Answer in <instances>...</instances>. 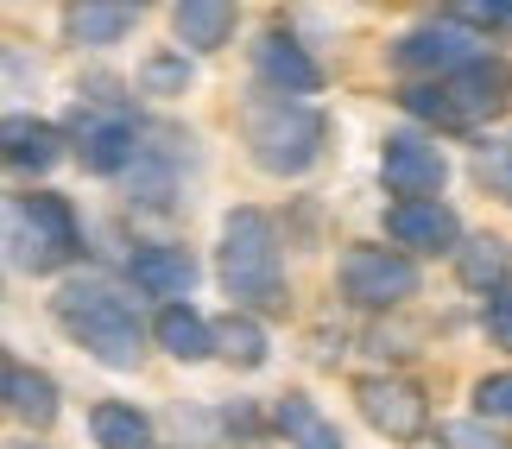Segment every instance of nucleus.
<instances>
[{
	"label": "nucleus",
	"mask_w": 512,
	"mask_h": 449,
	"mask_svg": "<svg viewBox=\"0 0 512 449\" xmlns=\"http://www.w3.org/2000/svg\"><path fill=\"white\" fill-rule=\"evenodd\" d=\"M456 279H462L468 291H487V298H494L500 285H512V247L500 241V234H475V241H462Z\"/></svg>",
	"instance_id": "nucleus-19"
},
{
	"label": "nucleus",
	"mask_w": 512,
	"mask_h": 449,
	"mask_svg": "<svg viewBox=\"0 0 512 449\" xmlns=\"http://www.w3.org/2000/svg\"><path fill=\"white\" fill-rule=\"evenodd\" d=\"M380 178L399 203H437L443 184H449V159L437 140H424V133H386L380 146Z\"/></svg>",
	"instance_id": "nucleus-8"
},
{
	"label": "nucleus",
	"mask_w": 512,
	"mask_h": 449,
	"mask_svg": "<svg viewBox=\"0 0 512 449\" xmlns=\"http://www.w3.org/2000/svg\"><path fill=\"white\" fill-rule=\"evenodd\" d=\"M89 437L95 449H159V431L140 405H121V399H102L89 412Z\"/></svg>",
	"instance_id": "nucleus-18"
},
{
	"label": "nucleus",
	"mask_w": 512,
	"mask_h": 449,
	"mask_svg": "<svg viewBox=\"0 0 512 449\" xmlns=\"http://www.w3.org/2000/svg\"><path fill=\"white\" fill-rule=\"evenodd\" d=\"M7 247L13 266L32 272V279H51L64 272L76 253H83V228H76V209L51 190H26V197L7 203Z\"/></svg>",
	"instance_id": "nucleus-4"
},
{
	"label": "nucleus",
	"mask_w": 512,
	"mask_h": 449,
	"mask_svg": "<svg viewBox=\"0 0 512 449\" xmlns=\"http://www.w3.org/2000/svg\"><path fill=\"white\" fill-rule=\"evenodd\" d=\"M475 418L481 424H512V367L475 380Z\"/></svg>",
	"instance_id": "nucleus-27"
},
{
	"label": "nucleus",
	"mask_w": 512,
	"mask_h": 449,
	"mask_svg": "<svg viewBox=\"0 0 512 449\" xmlns=\"http://www.w3.org/2000/svg\"><path fill=\"white\" fill-rule=\"evenodd\" d=\"M241 140H247V159L260 165L266 178H304V171L323 159L329 121L310 102H298V95L260 89V95H247V108H241Z\"/></svg>",
	"instance_id": "nucleus-2"
},
{
	"label": "nucleus",
	"mask_w": 512,
	"mask_h": 449,
	"mask_svg": "<svg viewBox=\"0 0 512 449\" xmlns=\"http://www.w3.org/2000/svg\"><path fill=\"white\" fill-rule=\"evenodd\" d=\"M506 83H512V76H506L500 57H481V64H468L462 76H449V95L462 102L468 121H481V114H494L506 102Z\"/></svg>",
	"instance_id": "nucleus-21"
},
{
	"label": "nucleus",
	"mask_w": 512,
	"mask_h": 449,
	"mask_svg": "<svg viewBox=\"0 0 512 449\" xmlns=\"http://www.w3.org/2000/svg\"><path fill=\"white\" fill-rule=\"evenodd\" d=\"M475 184L494 203H512V133H487L475 146Z\"/></svg>",
	"instance_id": "nucleus-24"
},
{
	"label": "nucleus",
	"mask_w": 512,
	"mask_h": 449,
	"mask_svg": "<svg viewBox=\"0 0 512 449\" xmlns=\"http://www.w3.org/2000/svg\"><path fill=\"white\" fill-rule=\"evenodd\" d=\"M127 279L146 291V298H165V304H190L196 291V260L184 247H165V241H140L127 253Z\"/></svg>",
	"instance_id": "nucleus-11"
},
{
	"label": "nucleus",
	"mask_w": 512,
	"mask_h": 449,
	"mask_svg": "<svg viewBox=\"0 0 512 449\" xmlns=\"http://www.w3.org/2000/svg\"><path fill=\"white\" fill-rule=\"evenodd\" d=\"M190 89V57L184 51H159L140 64V95H159V102H171V95Z\"/></svg>",
	"instance_id": "nucleus-26"
},
{
	"label": "nucleus",
	"mask_w": 512,
	"mask_h": 449,
	"mask_svg": "<svg viewBox=\"0 0 512 449\" xmlns=\"http://www.w3.org/2000/svg\"><path fill=\"white\" fill-rule=\"evenodd\" d=\"M443 443L449 449H506L494 431H481V424H443Z\"/></svg>",
	"instance_id": "nucleus-30"
},
{
	"label": "nucleus",
	"mask_w": 512,
	"mask_h": 449,
	"mask_svg": "<svg viewBox=\"0 0 512 449\" xmlns=\"http://www.w3.org/2000/svg\"><path fill=\"white\" fill-rule=\"evenodd\" d=\"M481 57H487V38L468 32V26H456L449 13L411 26L399 45H392V64H399V70H424L430 83H449V76H462L468 64H481Z\"/></svg>",
	"instance_id": "nucleus-6"
},
{
	"label": "nucleus",
	"mask_w": 512,
	"mask_h": 449,
	"mask_svg": "<svg viewBox=\"0 0 512 449\" xmlns=\"http://www.w3.org/2000/svg\"><path fill=\"white\" fill-rule=\"evenodd\" d=\"M140 26V7H121V0H70L64 7V32L70 45H89V51H108Z\"/></svg>",
	"instance_id": "nucleus-15"
},
{
	"label": "nucleus",
	"mask_w": 512,
	"mask_h": 449,
	"mask_svg": "<svg viewBox=\"0 0 512 449\" xmlns=\"http://www.w3.org/2000/svg\"><path fill=\"white\" fill-rule=\"evenodd\" d=\"M0 399H7V412L26 424V431H51L57 412H64L57 380L45 374V367H26V361H7V374H0Z\"/></svg>",
	"instance_id": "nucleus-13"
},
{
	"label": "nucleus",
	"mask_w": 512,
	"mask_h": 449,
	"mask_svg": "<svg viewBox=\"0 0 512 449\" xmlns=\"http://www.w3.org/2000/svg\"><path fill=\"white\" fill-rule=\"evenodd\" d=\"M76 165L89 171V178H127V165L140 159V140H133V127L121 114H89L76 108Z\"/></svg>",
	"instance_id": "nucleus-9"
},
{
	"label": "nucleus",
	"mask_w": 512,
	"mask_h": 449,
	"mask_svg": "<svg viewBox=\"0 0 512 449\" xmlns=\"http://www.w3.org/2000/svg\"><path fill=\"white\" fill-rule=\"evenodd\" d=\"M234 26H241V13H234L228 0H184V7H171V38L196 57L222 51L234 38Z\"/></svg>",
	"instance_id": "nucleus-16"
},
{
	"label": "nucleus",
	"mask_w": 512,
	"mask_h": 449,
	"mask_svg": "<svg viewBox=\"0 0 512 449\" xmlns=\"http://www.w3.org/2000/svg\"><path fill=\"white\" fill-rule=\"evenodd\" d=\"M272 424L291 437V449H342V431H336V424H329L304 393H285L279 412H272Z\"/></svg>",
	"instance_id": "nucleus-22"
},
{
	"label": "nucleus",
	"mask_w": 512,
	"mask_h": 449,
	"mask_svg": "<svg viewBox=\"0 0 512 449\" xmlns=\"http://www.w3.org/2000/svg\"><path fill=\"white\" fill-rule=\"evenodd\" d=\"M386 234L399 253H462V222L449 203H392L386 209Z\"/></svg>",
	"instance_id": "nucleus-10"
},
{
	"label": "nucleus",
	"mask_w": 512,
	"mask_h": 449,
	"mask_svg": "<svg viewBox=\"0 0 512 449\" xmlns=\"http://www.w3.org/2000/svg\"><path fill=\"white\" fill-rule=\"evenodd\" d=\"M215 355H222L228 367H241V374H253V367H266L272 342L260 317H247V310H228V317H215Z\"/></svg>",
	"instance_id": "nucleus-20"
},
{
	"label": "nucleus",
	"mask_w": 512,
	"mask_h": 449,
	"mask_svg": "<svg viewBox=\"0 0 512 449\" xmlns=\"http://www.w3.org/2000/svg\"><path fill=\"white\" fill-rule=\"evenodd\" d=\"M253 70H260V83L266 89H279V95H317L323 89V64L310 57L291 32H266L260 45H253Z\"/></svg>",
	"instance_id": "nucleus-12"
},
{
	"label": "nucleus",
	"mask_w": 512,
	"mask_h": 449,
	"mask_svg": "<svg viewBox=\"0 0 512 449\" xmlns=\"http://www.w3.org/2000/svg\"><path fill=\"white\" fill-rule=\"evenodd\" d=\"M487 336H494V348L512 355V285H500L494 298H487Z\"/></svg>",
	"instance_id": "nucleus-29"
},
{
	"label": "nucleus",
	"mask_w": 512,
	"mask_h": 449,
	"mask_svg": "<svg viewBox=\"0 0 512 449\" xmlns=\"http://www.w3.org/2000/svg\"><path fill=\"white\" fill-rule=\"evenodd\" d=\"M7 449H38V443H7Z\"/></svg>",
	"instance_id": "nucleus-31"
},
{
	"label": "nucleus",
	"mask_w": 512,
	"mask_h": 449,
	"mask_svg": "<svg viewBox=\"0 0 512 449\" xmlns=\"http://www.w3.org/2000/svg\"><path fill=\"white\" fill-rule=\"evenodd\" d=\"M399 108L411 114V121H430L443 133H468V127H475L462 114V102L449 95V83H411V89H399Z\"/></svg>",
	"instance_id": "nucleus-23"
},
{
	"label": "nucleus",
	"mask_w": 512,
	"mask_h": 449,
	"mask_svg": "<svg viewBox=\"0 0 512 449\" xmlns=\"http://www.w3.org/2000/svg\"><path fill=\"white\" fill-rule=\"evenodd\" d=\"M468 32H512V0H481V7H443Z\"/></svg>",
	"instance_id": "nucleus-28"
},
{
	"label": "nucleus",
	"mask_w": 512,
	"mask_h": 449,
	"mask_svg": "<svg viewBox=\"0 0 512 449\" xmlns=\"http://www.w3.org/2000/svg\"><path fill=\"white\" fill-rule=\"evenodd\" d=\"M51 323L64 329V336L83 348L89 361L114 367V374H133V367H140V355H146V329H140V317H133V304H127L114 285H102V279H70V285H57Z\"/></svg>",
	"instance_id": "nucleus-1"
},
{
	"label": "nucleus",
	"mask_w": 512,
	"mask_h": 449,
	"mask_svg": "<svg viewBox=\"0 0 512 449\" xmlns=\"http://www.w3.org/2000/svg\"><path fill=\"white\" fill-rule=\"evenodd\" d=\"M152 342H159L171 361L190 367V361H209L215 355V323H203L190 304H165L159 323H152Z\"/></svg>",
	"instance_id": "nucleus-17"
},
{
	"label": "nucleus",
	"mask_w": 512,
	"mask_h": 449,
	"mask_svg": "<svg viewBox=\"0 0 512 449\" xmlns=\"http://www.w3.org/2000/svg\"><path fill=\"white\" fill-rule=\"evenodd\" d=\"M354 405H361V418H367L386 443H418V437L430 431V399H424L418 380L367 374V380H354Z\"/></svg>",
	"instance_id": "nucleus-7"
},
{
	"label": "nucleus",
	"mask_w": 512,
	"mask_h": 449,
	"mask_svg": "<svg viewBox=\"0 0 512 449\" xmlns=\"http://www.w3.org/2000/svg\"><path fill=\"white\" fill-rule=\"evenodd\" d=\"M0 146H7V165H13V171H32V178L57 171V165H64V152H70V140H64L51 121H38V114H7Z\"/></svg>",
	"instance_id": "nucleus-14"
},
{
	"label": "nucleus",
	"mask_w": 512,
	"mask_h": 449,
	"mask_svg": "<svg viewBox=\"0 0 512 449\" xmlns=\"http://www.w3.org/2000/svg\"><path fill=\"white\" fill-rule=\"evenodd\" d=\"M127 190H133V203L165 209L171 203V159H165V152H152V146H140V159L127 165Z\"/></svg>",
	"instance_id": "nucleus-25"
},
{
	"label": "nucleus",
	"mask_w": 512,
	"mask_h": 449,
	"mask_svg": "<svg viewBox=\"0 0 512 449\" xmlns=\"http://www.w3.org/2000/svg\"><path fill=\"white\" fill-rule=\"evenodd\" d=\"M342 298L354 310H399L418 298V260L399 247H348L342 253Z\"/></svg>",
	"instance_id": "nucleus-5"
},
{
	"label": "nucleus",
	"mask_w": 512,
	"mask_h": 449,
	"mask_svg": "<svg viewBox=\"0 0 512 449\" xmlns=\"http://www.w3.org/2000/svg\"><path fill=\"white\" fill-rule=\"evenodd\" d=\"M222 285L241 310H285L279 228L266 209H228L222 222Z\"/></svg>",
	"instance_id": "nucleus-3"
}]
</instances>
